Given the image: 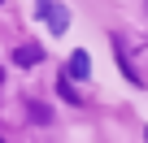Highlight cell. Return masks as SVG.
<instances>
[{
  "mask_svg": "<svg viewBox=\"0 0 148 143\" xmlns=\"http://www.w3.org/2000/svg\"><path fill=\"white\" fill-rule=\"evenodd\" d=\"M35 13L48 22V30H52V35H61V30L70 26V9H65V5H35Z\"/></svg>",
  "mask_w": 148,
  "mask_h": 143,
  "instance_id": "obj_1",
  "label": "cell"
},
{
  "mask_svg": "<svg viewBox=\"0 0 148 143\" xmlns=\"http://www.w3.org/2000/svg\"><path fill=\"white\" fill-rule=\"evenodd\" d=\"M87 74H92L87 52H70V78H87Z\"/></svg>",
  "mask_w": 148,
  "mask_h": 143,
  "instance_id": "obj_2",
  "label": "cell"
},
{
  "mask_svg": "<svg viewBox=\"0 0 148 143\" xmlns=\"http://www.w3.org/2000/svg\"><path fill=\"white\" fill-rule=\"evenodd\" d=\"M39 56H44V52H39L35 43H22V48L13 52V61H18V65H39Z\"/></svg>",
  "mask_w": 148,
  "mask_h": 143,
  "instance_id": "obj_3",
  "label": "cell"
}]
</instances>
